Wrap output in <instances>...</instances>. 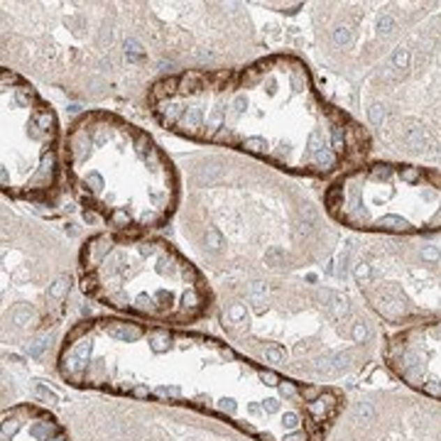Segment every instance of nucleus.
<instances>
[{
  "label": "nucleus",
  "mask_w": 441,
  "mask_h": 441,
  "mask_svg": "<svg viewBox=\"0 0 441 441\" xmlns=\"http://www.w3.org/2000/svg\"><path fill=\"white\" fill-rule=\"evenodd\" d=\"M306 66L294 57H270L243 71H186L152 86V113L162 126L201 142L246 150L287 170L331 174L343 157L368 152V137L346 113L304 84L290 94Z\"/></svg>",
  "instance_id": "1"
},
{
  "label": "nucleus",
  "mask_w": 441,
  "mask_h": 441,
  "mask_svg": "<svg viewBox=\"0 0 441 441\" xmlns=\"http://www.w3.org/2000/svg\"><path fill=\"white\" fill-rule=\"evenodd\" d=\"M66 150L108 167L66 162L76 196L116 231L165 226L177 206V174L147 133L108 113H86L71 126Z\"/></svg>",
  "instance_id": "2"
},
{
  "label": "nucleus",
  "mask_w": 441,
  "mask_h": 441,
  "mask_svg": "<svg viewBox=\"0 0 441 441\" xmlns=\"http://www.w3.org/2000/svg\"><path fill=\"white\" fill-rule=\"evenodd\" d=\"M81 290L113 309L189 324L209 306L201 275L170 243L137 233H100L81 251Z\"/></svg>",
  "instance_id": "3"
},
{
  "label": "nucleus",
  "mask_w": 441,
  "mask_h": 441,
  "mask_svg": "<svg viewBox=\"0 0 441 441\" xmlns=\"http://www.w3.org/2000/svg\"><path fill=\"white\" fill-rule=\"evenodd\" d=\"M348 218L366 231L417 233L441 228V174L410 165H371L356 170L329 191V206L382 201Z\"/></svg>",
  "instance_id": "4"
},
{
  "label": "nucleus",
  "mask_w": 441,
  "mask_h": 441,
  "mask_svg": "<svg viewBox=\"0 0 441 441\" xmlns=\"http://www.w3.org/2000/svg\"><path fill=\"white\" fill-rule=\"evenodd\" d=\"M59 126L52 105L17 74L3 71V191L37 199L57 189Z\"/></svg>",
  "instance_id": "5"
},
{
  "label": "nucleus",
  "mask_w": 441,
  "mask_h": 441,
  "mask_svg": "<svg viewBox=\"0 0 441 441\" xmlns=\"http://www.w3.org/2000/svg\"><path fill=\"white\" fill-rule=\"evenodd\" d=\"M385 361L402 382L441 400V321L414 324L387 341Z\"/></svg>",
  "instance_id": "6"
}]
</instances>
